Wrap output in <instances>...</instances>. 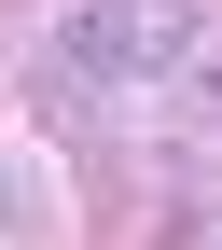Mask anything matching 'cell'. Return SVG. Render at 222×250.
I'll use <instances>...</instances> for the list:
<instances>
[{
  "label": "cell",
  "instance_id": "6da1fadb",
  "mask_svg": "<svg viewBox=\"0 0 222 250\" xmlns=\"http://www.w3.org/2000/svg\"><path fill=\"white\" fill-rule=\"evenodd\" d=\"M70 56L98 83H153V70L195 56V0H83L70 14Z\"/></svg>",
  "mask_w": 222,
  "mask_h": 250
},
{
  "label": "cell",
  "instance_id": "7a4b0ae2",
  "mask_svg": "<svg viewBox=\"0 0 222 250\" xmlns=\"http://www.w3.org/2000/svg\"><path fill=\"white\" fill-rule=\"evenodd\" d=\"M0 223H14V167H0Z\"/></svg>",
  "mask_w": 222,
  "mask_h": 250
}]
</instances>
